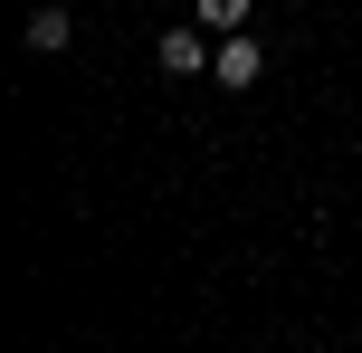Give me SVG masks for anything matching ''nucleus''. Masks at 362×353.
Wrapping results in <instances>:
<instances>
[{"instance_id":"nucleus-3","label":"nucleus","mask_w":362,"mask_h":353,"mask_svg":"<svg viewBox=\"0 0 362 353\" xmlns=\"http://www.w3.org/2000/svg\"><path fill=\"white\" fill-rule=\"evenodd\" d=\"M163 67L172 76H200V67H210V38H200V29H163Z\"/></svg>"},{"instance_id":"nucleus-1","label":"nucleus","mask_w":362,"mask_h":353,"mask_svg":"<svg viewBox=\"0 0 362 353\" xmlns=\"http://www.w3.org/2000/svg\"><path fill=\"white\" fill-rule=\"evenodd\" d=\"M210 67H219V86H229V96H248L257 76H267V48H257L248 29H229V38H219V57H210Z\"/></svg>"},{"instance_id":"nucleus-4","label":"nucleus","mask_w":362,"mask_h":353,"mask_svg":"<svg viewBox=\"0 0 362 353\" xmlns=\"http://www.w3.org/2000/svg\"><path fill=\"white\" fill-rule=\"evenodd\" d=\"M200 29H248V0H191Z\"/></svg>"},{"instance_id":"nucleus-2","label":"nucleus","mask_w":362,"mask_h":353,"mask_svg":"<svg viewBox=\"0 0 362 353\" xmlns=\"http://www.w3.org/2000/svg\"><path fill=\"white\" fill-rule=\"evenodd\" d=\"M19 38H29V57H57V48H67V38H76V19L57 10V0H38V10L19 19Z\"/></svg>"}]
</instances>
